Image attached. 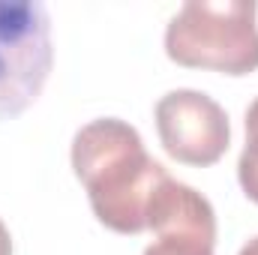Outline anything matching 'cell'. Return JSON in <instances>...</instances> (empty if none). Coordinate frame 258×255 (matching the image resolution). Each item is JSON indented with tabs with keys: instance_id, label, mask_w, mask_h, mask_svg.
Wrapping results in <instances>:
<instances>
[{
	"instance_id": "obj_2",
	"label": "cell",
	"mask_w": 258,
	"mask_h": 255,
	"mask_svg": "<svg viewBox=\"0 0 258 255\" xmlns=\"http://www.w3.org/2000/svg\"><path fill=\"white\" fill-rule=\"evenodd\" d=\"M168 60L186 69L249 75L258 69L255 0H189L165 27Z\"/></svg>"
},
{
	"instance_id": "obj_4",
	"label": "cell",
	"mask_w": 258,
	"mask_h": 255,
	"mask_svg": "<svg viewBox=\"0 0 258 255\" xmlns=\"http://www.w3.org/2000/svg\"><path fill=\"white\" fill-rule=\"evenodd\" d=\"M153 117L159 144L180 165H216L231 144V123L225 108L201 90L180 87L165 93L156 102Z\"/></svg>"
},
{
	"instance_id": "obj_7",
	"label": "cell",
	"mask_w": 258,
	"mask_h": 255,
	"mask_svg": "<svg viewBox=\"0 0 258 255\" xmlns=\"http://www.w3.org/2000/svg\"><path fill=\"white\" fill-rule=\"evenodd\" d=\"M213 240H201V237H183V234H171V237H156L144 255H213Z\"/></svg>"
},
{
	"instance_id": "obj_6",
	"label": "cell",
	"mask_w": 258,
	"mask_h": 255,
	"mask_svg": "<svg viewBox=\"0 0 258 255\" xmlns=\"http://www.w3.org/2000/svg\"><path fill=\"white\" fill-rule=\"evenodd\" d=\"M237 180L246 198L258 204V96L246 108V147L237 159Z\"/></svg>"
},
{
	"instance_id": "obj_5",
	"label": "cell",
	"mask_w": 258,
	"mask_h": 255,
	"mask_svg": "<svg viewBox=\"0 0 258 255\" xmlns=\"http://www.w3.org/2000/svg\"><path fill=\"white\" fill-rule=\"evenodd\" d=\"M147 231H153L156 237H171V234H183V237H201V240H213L216 243V213L213 204L201 195L198 189L165 177L147 207Z\"/></svg>"
},
{
	"instance_id": "obj_8",
	"label": "cell",
	"mask_w": 258,
	"mask_h": 255,
	"mask_svg": "<svg viewBox=\"0 0 258 255\" xmlns=\"http://www.w3.org/2000/svg\"><path fill=\"white\" fill-rule=\"evenodd\" d=\"M0 255H12V237H9V228L3 225V219H0Z\"/></svg>"
},
{
	"instance_id": "obj_3",
	"label": "cell",
	"mask_w": 258,
	"mask_h": 255,
	"mask_svg": "<svg viewBox=\"0 0 258 255\" xmlns=\"http://www.w3.org/2000/svg\"><path fill=\"white\" fill-rule=\"evenodd\" d=\"M54 66L51 15L39 0H0V120L24 114Z\"/></svg>"
},
{
	"instance_id": "obj_1",
	"label": "cell",
	"mask_w": 258,
	"mask_h": 255,
	"mask_svg": "<svg viewBox=\"0 0 258 255\" xmlns=\"http://www.w3.org/2000/svg\"><path fill=\"white\" fill-rule=\"evenodd\" d=\"M72 171L87 189L93 216L117 231H147V207L168 171L144 150L138 129L120 117H99L72 138Z\"/></svg>"
},
{
	"instance_id": "obj_9",
	"label": "cell",
	"mask_w": 258,
	"mask_h": 255,
	"mask_svg": "<svg viewBox=\"0 0 258 255\" xmlns=\"http://www.w3.org/2000/svg\"><path fill=\"white\" fill-rule=\"evenodd\" d=\"M237 255H258V237L246 240V243H243V249H240Z\"/></svg>"
}]
</instances>
